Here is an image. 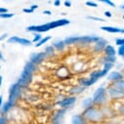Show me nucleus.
<instances>
[{"label": "nucleus", "mask_w": 124, "mask_h": 124, "mask_svg": "<svg viewBox=\"0 0 124 124\" xmlns=\"http://www.w3.org/2000/svg\"><path fill=\"white\" fill-rule=\"evenodd\" d=\"M34 70H35L34 64H32L31 62H27L23 68V71H22V73H21L20 79L18 81L20 86H26L30 81H31Z\"/></svg>", "instance_id": "f257e3e1"}, {"label": "nucleus", "mask_w": 124, "mask_h": 124, "mask_svg": "<svg viewBox=\"0 0 124 124\" xmlns=\"http://www.w3.org/2000/svg\"><path fill=\"white\" fill-rule=\"evenodd\" d=\"M20 93H21V86L19 83H16L14 85L11 86L10 91H9V103L13 106L15 101L17 100V98L20 96Z\"/></svg>", "instance_id": "f03ea898"}, {"label": "nucleus", "mask_w": 124, "mask_h": 124, "mask_svg": "<svg viewBox=\"0 0 124 124\" xmlns=\"http://www.w3.org/2000/svg\"><path fill=\"white\" fill-rule=\"evenodd\" d=\"M50 29H51V27H50L49 23L40 24V25H31V26L26 27L27 31H34V32H45Z\"/></svg>", "instance_id": "7ed1b4c3"}, {"label": "nucleus", "mask_w": 124, "mask_h": 124, "mask_svg": "<svg viewBox=\"0 0 124 124\" xmlns=\"http://www.w3.org/2000/svg\"><path fill=\"white\" fill-rule=\"evenodd\" d=\"M85 116L87 117V118H89L90 120H98V119H100V117H101V114H100V112L97 110V109H95V108H88L86 110H85Z\"/></svg>", "instance_id": "20e7f679"}, {"label": "nucleus", "mask_w": 124, "mask_h": 124, "mask_svg": "<svg viewBox=\"0 0 124 124\" xmlns=\"http://www.w3.org/2000/svg\"><path fill=\"white\" fill-rule=\"evenodd\" d=\"M105 89L103 87H100L96 90L93 96V101L95 103H103L105 101Z\"/></svg>", "instance_id": "39448f33"}, {"label": "nucleus", "mask_w": 124, "mask_h": 124, "mask_svg": "<svg viewBox=\"0 0 124 124\" xmlns=\"http://www.w3.org/2000/svg\"><path fill=\"white\" fill-rule=\"evenodd\" d=\"M47 54L44 52H40V53H35L30 56V62L32 64H40L41 62L46 58Z\"/></svg>", "instance_id": "423d86ee"}, {"label": "nucleus", "mask_w": 124, "mask_h": 124, "mask_svg": "<svg viewBox=\"0 0 124 124\" xmlns=\"http://www.w3.org/2000/svg\"><path fill=\"white\" fill-rule=\"evenodd\" d=\"M8 42H9V43H19V44L24 45V46H27V45L31 44V41H30V40H27V39L22 38V37H18V36L10 37V38L8 39Z\"/></svg>", "instance_id": "0eeeda50"}, {"label": "nucleus", "mask_w": 124, "mask_h": 124, "mask_svg": "<svg viewBox=\"0 0 124 124\" xmlns=\"http://www.w3.org/2000/svg\"><path fill=\"white\" fill-rule=\"evenodd\" d=\"M70 22L67 19H62V20H58V21H54V22L49 23V25H50L51 29H53V28H56V27H60V26H64V25L70 24Z\"/></svg>", "instance_id": "6e6552de"}, {"label": "nucleus", "mask_w": 124, "mask_h": 124, "mask_svg": "<svg viewBox=\"0 0 124 124\" xmlns=\"http://www.w3.org/2000/svg\"><path fill=\"white\" fill-rule=\"evenodd\" d=\"M100 38L96 36H80L78 39V42L81 43H91V42H97Z\"/></svg>", "instance_id": "1a4fd4ad"}, {"label": "nucleus", "mask_w": 124, "mask_h": 124, "mask_svg": "<svg viewBox=\"0 0 124 124\" xmlns=\"http://www.w3.org/2000/svg\"><path fill=\"white\" fill-rule=\"evenodd\" d=\"M74 102H75V98H74V97H70V98H67V99H65V100H63V101L59 102L58 104H59L62 108H67V107L71 106Z\"/></svg>", "instance_id": "9d476101"}, {"label": "nucleus", "mask_w": 124, "mask_h": 124, "mask_svg": "<svg viewBox=\"0 0 124 124\" xmlns=\"http://www.w3.org/2000/svg\"><path fill=\"white\" fill-rule=\"evenodd\" d=\"M101 29L105 30V31L110 32V33H118V32H122V29L117 28V27H113V26H102Z\"/></svg>", "instance_id": "9b49d317"}, {"label": "nucleus", "mask_w": 124, "mask_h": 124, "mask_svg": "<svg viewBox=\"0 0 124 124\" xmlns=\"http://www.w3.org/2000/svg\"><path fill=\"white\" fill-rule=\"evenodd\" d=\"M107 45V41L105 40V39H102V38H100L97 42H96V45H95V50L96 51H101V50H103V48L105 47ZM107 47V46H106Z\"/></svg>", "instance_id": "f8f14e48"}, {"label": "nucleus", "mask_w": 124, "mask_h": 124, "mask_svg": "<svg viewBox=\"0 0 124 124\" xmlns=\"http://www.w3.org/2000/svg\"><path fill=\"white\" fill-rule=\"evenodd\" d=\"M71 123L72 124H85L84 118L81 115H73L71 118Z\"/></svg>", "instance_id": "ddd939ff"}, {"label": "nucleus", "mask_w": 124, "mask_h": 124, "mask_svg": "<svg viewBox=\"0 0 124 124\" xmlns=\"http://www.w3.org/2000/svg\"><path fill=\"white\" fill-rule=\"evenodd\" d=\"M121 78H122V74H121L120 72H118V71H113V72H111V73L108 75V80H120Z\"/></svg>", "instance_id": "4468645a"}, {"label": "nucleus", "mask_w": 124, "mask_h": 124, "mask_svg": "<svg viewBox=\"0 0 124 124\" xmlns=\"http://www.w3.org/2000/svg\"><path fill=\"white\" fill-rule=\"evenodd\" d=\"M115 49L112 47V46H110V45H107V47H106V54H107V56H115Z\"/></svg>", "instance_id": "2eb2a0df"}, {"label": "nucleus", "mask_w": 124, "mask_h": 124, "mask_svg": "<svg viewBox=\"0 0 124 124\" xmlns=\"http://www.w3.org/2000/svg\"><path fill=\"white\" fill-rule=\"evenodd\" d=\"M114 88L116 89V90H118L119 92H121L122 94L124 93V81H118V82H116L115 83V85H114Z\"/></svg>", "instance_id": "dca6fc26"}, {"label": "nucleus", "mask_w": 124, "mask_h": 124, "mask_svg": "<svg viewBox=\"0 0 124 124\" xmlns=\"http://www.w3.org/2000/svg\"><path fill=\"white\" fill-rule=\"evenodd\" d=\"M65 44H66L65 41H58V42H55L53 44V47L58 49V50H63L65 47Z\"/></svg>", "instance_id": "f3484780"}, {"label": "nucleus", "mask_w": 124, "mask_h": 124, "mask_svg": "<svg viewBox=\"0 0 124 124\" xmlns=\"http://www.w3.org/2000/svg\"><path fill=\"white\" fill-rule=\"evenodd\" d=\"M78 39H79V37H68V38L65 40V43L68 44V45H70V44H72V43L78 42Z\"/></svg>", "instance_id": "a211bd4d"}, {"label": "nucleus", "mask_w": 124, "mask_h": 124, "mask_svg": "<svg viewBox=\"0 0 124 124\" xmlns=\"http://www.w3.org/2000/svg\"><path fill=\"white\" fill-rule=\"evenodd\" d=\"M50 39H51V36H46L45 38H42L40 42H37V43H36V45H35V47H39V46H41V45H43L44 43H46V42H47V41H49Z\"/></svg>", "instance_id": "6ab92c4d"}, {"label": "nucleus", "mask_w": 124, "mask_h": 124, "mask_svg": "<svg viewBox=\"0 0 124 124\" xmlns=\"http://www.w3.org/2000/svg\"><path fill=\"white\" fill-rule=\"evenodd\" d=\"M11 107H12V105H11V104H10L9 102L5 103V104H4V106L2 107V111H3V112H7V111L9 110V108H10Z\"/></svg>", "instance_id": "aec40b11"}, {"label": "nucleus", "mask_w": 124, "mask_h": 124, "mask_svg": "<svg viewBox=\"0 0 124 124\" xmlns=\"http://www.w3.org/2000/svg\"><path fill=\"white\" fill-rule=\"evenodd\" d=\"M106 60H107V62H108V63L113 64L114 62L116 61V58H115V56H108V57L106 58Z\"/></svg>", "instance_id": "412c9836"}, {"label": "nucleus", "mask_w": 124, "mask_h": 124, "mask_svg": "<svg viewBox=\"0 0 124 124\" xmlns=\"http://www.w3.org/2000/svg\"><path fill=\"white\" fill-rule=\"evenodd\" d=\"M45 53H46V54H53V53H54V47H53V46L47 47V48L45 49Z\"/></svg>", "instance_id": "4be33fe9"}, {"label": "nucleus", "mask_w": 124, "mask_h": 124, "mask_svg": "<svg viewBox=\"0 0 124 124\" xmlns=\"http://www.w3.org/2000/svg\"><path fill=\"white\" fill-rule=\"evenodd\" d=\"M118 54H119L121 57L124 58V45H122V46L119 47V49H118Z\"/></svg>", "instance_id": "5701e85b"}, {"label": "nucleus", "mask_w": 124, "mask_h": 124, "mask_svg": "<svg viewBox=\"0 0 124 124\" xmlns=\"http://www.w3.org/2000/svg\"><path fill=\"white\" fill-rule=\"evenodd\" d=\"M41 39H42V37H41V35L39 34V33H37L35 36H34V38H33V42H36L37 43V41H41Z\"/></svg>", "instance_id": "b1692460"}, {"label": "nucleus", "mask_w": 124, "mask_h": 124, "mask_svg": "<svg viewBox=\"0 0 124 124\" xmlns=\"http://www.w3.org/2000/svg\"><path fill=\"white\" fill-rule=\"evenodd\" d=\"M91 103H92V99H87L86 101L83 102V106H84V107H87V108H90L89 105H90Z\"/></svg>", "instance_id": "393cba45"}, {"label": "nucleus", "mask_w": 124, "mask_h": 124, "mask_svg": "<svg viewBox=\"0 0 124 124\" xmlns=\"http://www.w3.org/2000/svg\"><path fill=\"white\" fill-rule=\"evenodd\" d=\"M86 5H87V6H90V7H98L97 3L91 2V1H87V2H86Z\"/></svg>", "instance_id": "a878e982"}, {"label": "nucleus", "mask_w": 124, "mask_h": 124, "mask_svg": "<svg viewBox=\"0 0 124 124\" xmlns=\"http://www.w3.org/2000/svg\"><path fill=\"white\" fill-rule=\"evenodd\" d=\"M115 43H116V45L122 46V45H124V39H123V38H122V39H116Z\"/></svg>", "instance_id": "bb28decb"}, {"label": "nucleus", "mask_w": 124, "mask_h": 124, "mask_svg": "<svg viewBox=\"0 0 124 124\" xmlns=\"http://www.w3.org/2000/svg\"><path fill=\"white\" fill-rule=\"evenodd\" d=\"M102 2L107 3L108 5H109V6H111V7H114V4H113L111 1H109V0H102Z\"/></svg>", "instance_id": "cd10ccee"}, {"label": "nucleus", "mask_w": 124, "mask_h": 124, "mask_svg": "<svg viewBox=\"0 0 124 124\" xmlns=\"http://www.w3.org/2000/svg\"><path fill=\"white\" fill-rule=\"evenodd\" d=\"M13 16H14V14H1V18H6V19L12 18Z\"/></svg>", "instance_id": "c85d7f7f"}, {"label": "nucleus", "mask_w": 124, "mask_h": 124, "mask_svg": "<svg viewBox=\"0 0 124 124\" xmlns=\"http://www.w3.org/2000/svg\"><path fill=\"white\" fill-rule=\"evenodd\" d=\"M88 19L94 20V21H100V22H103V19H100V18H96V17H88Z\"/></svg>", "instance_id": "c756f323"}, {"label": "nucleus", "mask_w": 124, "mask_h": 124, "mask_svg": "<svg viewBox=\"0 0 124 124\" xmlns=\"http://www.w3.org/2000/svg\"><path fill=\"white\" fill-rule=\"evenodd\" d=\"M23 12L24 13H33V10L30 8V9H23Z\"/></svg>", "instance_id": "7c9ffc66"}, {"label": "nucleus", "mask_w": 124, "mask_h": 124, "mask_svg": "<svg viewBox=\"0 0 124 124\" xmlns=\"http://www.w3.org/2000/svg\"><path fill=\"white\" fill-rule=\"evenodd\" d=\"M7 9L6 8H0V13L1 14H4V13H7Z\"/></svg>", "instance_id": "2f4dec72"}, {"label": "nucleus", "mask_w": 124, "mask_h": 124, "mask_svg": "<svg viewBox=\"0 0 124 124\" xmlns=\"http://www.w3.org/2000/svg\"><path fill=\"white\" fill-rule=\"evenodd\" d=\"M105 15H106L107 17H108V18H110V17H111V13H110V12H108V11H106V12H105Z\"/></svg>", "instance_id": "473e14b6"}, {"label": "nucleus", "mask_w": 124, "mask_h": 124, "mask_svg": "<svg viewBox=\"0 0 124 124\" xmlns=\"http://www.w3.org/2000/svg\"><path fill=\"white\" fill-rule=\"evenodd\" d=\"M65 5H66V7H70L71 3L70 1H65Z\"/></svg>", "instance_id": "72a5a7b5"}, {"label": "nucleus", "mask_w": 124, "mask_h": 124, "mask_svg": "<svg viewBox=\"0 0 124 124\" xmlns=\"http://www.w3.org/2000/svg\"><path fill=\"white\" fill-rule=\"evenodd\" d=\"M60 4H61V1H59V0H57V1L54 2V5H55V6H59Z\"/></svg>", "instance_id": "f704fd0d"}, {"label": "nucleus", "mask_w": 124, "mask_h": 124, "mask_svg": "<svg viewBox=\"0 0 124 124\" xmlns=\"http://www.w3.org/2000/svg\"><path fill=\"white\" fill-rule=\"evenodd\" d=\"M43 14H46V15H51V12H50V11H43Z\"/></svg>", "instance_id": "c9c22d12"}, {"label": "nucleus", "mask_w": 124, "mask_h": 124, "mask_svg": "<svg viewBox=\"0 0 124 124\" xmlns=\"http://www.w3.org/2000/svg\"><path fill=\"white\" fill-rule=\"evenodd\" d=\"M1 124H5V119H4V117H1Z\"/></svg>", "instance_id": "e433bc0d"}, {"label": "nucleus", "mask_w": 124, "mask_h": 124, "mask_svg": "<svg viewBox=\"0 0 124 124\" xmlns=\"http://www.w3.org/2000/svg\"><path fill=\"white\" fill-rule=\"evenodd\" d=\"M37 7H38L37 5H32V6H31V9H32V10H34V9H36Z\"/></svg>", "instance_id": "4c0bfd02"}, {"label": "nucleus", "mask_w": 124, "mask_h": 124, "mask_svg": "<svg viewBox=\"0 0 124 124\" xmlns=\"http://www.w3.org/2000/svg\"><path fill=\"white\" fill-rule=\"evenodd\" d=\"M5 36H6V35H2V37H1V40H3V39L5 38Z\"/></svg>", "instance_id": "58836bf2"}, {"label": "nucleus", "mask_w": 124, "mask_h": 124, "mask_svg": "<svg viewBox=\"0 0 124 124\" xmlns=\"http://www.w3.org/2000/svg\"><path fill=\"white\" fill-rule=\"evenodd\" d=\"M121 8H122V9H124V5H122V6H121Z\"/></svg>", "instance_id": "ea45409f"}, {"label": "nucleus", "mask_w": 124, "mask_h": 124, "mask_svg": "<svg viewBox=\"0 0 124 124\" xmlns=\"http://www.w3.org/2000/svg\"><path fill=\"white\" fill-rule=\"evenodd\" d=\"M121 33H124V29H122V32Z\"/></svg>", "instance_id": "a19ab883"}, {"label": "nucleus", "mask_w": 124, "mask_h": 124, "mask_svg": "<svg viewBox=\"0 0 124 124\" xmlns=\"http://www.w3.org/2000/svg\"><path fill=\"white\" fill-rule=\"evenodd\" d=\"M123 18H124V17H123Z\"/></svg>", "instance_id": "79ce46f5"}]
</instances>
